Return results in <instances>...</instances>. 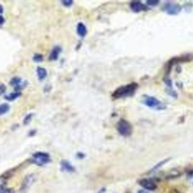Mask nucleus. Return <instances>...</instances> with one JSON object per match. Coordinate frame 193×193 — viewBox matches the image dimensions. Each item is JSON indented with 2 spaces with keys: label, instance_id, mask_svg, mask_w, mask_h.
Instances as JSON below:
<instances>
[{
  "label": "nucleus",
  "instance_id": "4",
  "mask_svg": "<svg viewBox=\"0 0 193 193\" xmlns=\"http://www.w3.org/2000/svg\"><path fill=\"white\" fill-rule=\"evenodd\" d=\"M143 103L147 107L155 108L157 109H162L165 108V106L160 101L154 97L146 96L143 99Z\"/></svg>",
  "mask_w": 193,
  "mask_h": 193
},
{
  "label": "nucleus",
  "instance_id": "6",
  "mask_svg": "<svg viewBox=\"0 0 193 193\" xmlns=\"http://www.w3.org/2000/svg\"><path fill=\"white\" fill-rule=\"evenodd\" d=\"M139 184L141 187H142L145 190L153 191L157 189L156 183L153 180L149 178H143L139 181Z\"/></svg>",
  "mask_w": 193,
  "mask_h": 193
},
{
  "label": "nucleus",
  "instance_id": "23",
  "mask_svg": "<svg viewBox=\"0 0 193 193\" xmlns=\"http://www.w3.org/2000/svg\"><path fill=\"white\" fill-rule=\"evenodd\" d=\"M138 193H149L146 190H141L140 191H138Z\"/></svg>",
  "mask_w": 193,
  "mask_h": 193
},
{
  "label": "nucleus",
  "instance_id": "13",
  "mask_svg": "<svg viewBox=\"0 0 193 193\" xmlns=\"http://www.w3.org/2000/svg\"><path fill=\"white\" fill-rule=\"evenodd\" d=\"M37 73L40 80H43L47 76V71L45 69L41 67H38L37 69Z\"/></svg>",
  "mask_w": 193,
  "mask_h": 193
},
{
  "label": "nucleus",
  "instance_id": "12",
  "mask_svg": "<svg viewBox=\"0 0 193 193\" xmlns=\"http://www.w3.org/2000/svg\"><path fill=\"white\" fill-rule=\"evenodd\" d=\"M61 49L59 47H55L51 51L50 56L49 59L50 60H56L58 58L59 54H60Z\"/></svg>",
  "mask_w": 193,
  "mask_h": 193
},
{
  "label": "nucleus",
  "instance_id": "5",
  "mask_svg": "<svg viewBox=\"0 0 193 193\" xmlns=\"http://www.w3.org/2000/svg\"><path fill=\"white\" fill-rule=\"evenodd\" d=\"M35 181V177L33 174H30L26 176L24 178L23 181L21 185L20 188V192L23 193L26 191L31 186H32V185L34 183Z\"/></svg>",
  "mask_w": 193,
  "mask_h": 193
},
{
  "label": "nucleus",
  "instance_id": "17",
  "mask_svg": "<svg viewBox=\"0 0 193 193\" xmlns=\"http://www.w3.org/2000/svg\"><path fill=\"white\" fill-rule=\"evenodd\" d=\"M33 60L34 61L36 62H41L43 60V56L41 54H35L33 56Z\"/></svg>",
  "mask_w": 193,
  "mask_h": 193
},
{
  "label": "nucleus",
  "instance_id": "14",
  "mask_svg": "<svg viewBox=\"0 0 193 193\" xmlns=\"http://www.w3.org/2000/svg\"><path fill=\"white\" fill-rule=\"evenodd\" d=\"M21 93L19 92H12L10 93L9 95H7L5 96V99L9 101H13L15 100L18 97L20 96Z\"/></svg>",
  "mask_w": 193,
  "mask_h": 193
},
{
  "label": "nucleus",
  "instance_id": "10",
  "mask_svg": "<svg viewBox=\"0 0 193 193\" xmlns=\"http://www.w3.org/2000/svg\"><path fill=\"white\" fill-rule=\"evenodd\" d=\"M60 165L62 167V169L67 172H73L75 171V168L67 160H62L60 162Z\"/></svg>",
  "mask_w": 193,
  "mask_h": 193
},
{
  "label": "nucleus",
  "instance_id": "1",
  "mask_svg": "<svg viewBox=\"0 0 193 193\" xmlns=\"http://www.w3.org/2000/svg\"><path fill=\"white\" fill-rule=\"evenodd\" d=\"M137 87L138 84L136 83H130L125 86L120 87L114 91L113 96L115 99H119L132 96L135 92Z\"/></svg>",
  "mask_w": 193,
  "mask_h": 193
},
{
  "label": "nucleus",
  "instance_id": "11",
  "mask_svg": "<svg viewBox=\"0 0 193 193\" xmlns=\"http://www.w3.org/2000/svg\"><path fill=\"white\" fill-rule=\"evenodd\" d=\"M77 32L81 37H84L87 33V28L83 23L80 22L77 26Z\"/></svg>",
  "mask_w": 193,
  "mask_h": 193
},
{
  "label": "nucleus",
  "instance_id": "20",
  "mask_svg": "<svg viewBox=\"0 0 193 193\" xmlns=\"http://www.w3.org/2000/svg\"><path fill=\"white\" fill-rule=\"evenodd\" d=\"M62 3L66 6H70L72 5V3H73V2L72 1H70V0H66V1H62Z\"/></svg>",
  "mask_w": 193,
  "mask_h": 193
},
{
  "label": "nucleus",
  "instance_id": "9",
  "mask_svg": "<svg viewBox=\"0 0 193 193\" xmlns=\"http://www.w3.org/2000/svg\"><path fill=\"white\" fill-rule=\"evenodd\" d=\"M10 84L15 87V90H18L23 89L24 87L26 86V83L22 84V80L20 77H15L13 78L10 82Z\"/></svg>",
  "mask_w": 193,
  "mask_h": 193
},
{
  "label": "nucleus",
  "instance_id": "21",
  "mask_svg": "<svg viewBox=\"0 0 193 193\" xmlns=\"http://www.w3.org/2000/svg\"><path fill=\"white\" fill-rule=\"evenodd\" d=\"M147 3L148 5H153V6H155V5H157L158 3H159V1H148L147 2Z\"/></svg>",
  "mask_w": 193,
  "mask_h": 193
},
{
  "label": "nucleus",
  "instance_id": "2",
  "mask_svg": "<svg viewBox=\"0 0 193 193\" xmlns=\"http://www.w3.org/2000/svg\"><path fill=\"white\" fill-rule=\"evenodd\" d=\"M117 130L120 135L124 137H129L133 132V127L128 121L121 119L117 123Z\"/></svg>",
  "mask_w": 193,
  "mask_h": 193
},
{
  "label": "nucleus",
  "instance_id": "18",
  "mask_svg": "<svg viewBox=\"0 0 193 193\" xmlns=\"http://www.w3.org/2000/svg\"><path fill=\"white\" fill-rule=\"evenodd\" d=\"M32 117H33V114H28L27 116L26 117L24 118V125H28V124H29V123H30L31 121L32 120Z\"/></svg>",
  "mask_w": 193,
  "mask_h": 193
},
{
  "label": "nucleus",
  "instance_id": "24",
  "mask_svg": "<svg viewBox=\"0 0 193 193\" xmlns=\"http://www.w3.org/2000/svg\"><path fill=\"white\" fill-rule=\"evenodd\" d=\"M3 11V6L1 5H0V14H1L2 13Z\"/></svg>",
  "mask_w": 193,
  "mask_h": 193
},
{
  "label": "nucleus",
  "instance_id": "16",
  "mask_svg": "<svg viewBox=\"0 0 193 193\" xmlns=\"http://www.w3.org/2000/svg\"><path fill=\"white\" fill-rule=\"evenodd\" d=\"M0 193H14V191L11 188H6L0 186Z\"/></svg>",
  "mask_w": 193,
  "mask_h": 193
},
{
  "label": "nucleus",
  "instance_id": "19",
  "mask_svg": "<svg viewBox=\"0 0 193 193\" xmlns=\"http://www.w3.org/2000/svg\"><path fill=\"white\" fill-rule=\"evenodd\" d=\"M6 90V87L2 83H0V96L5 92Z\"/></svg>",
  "mask_w": 193,
  "mask_h": 193
},
{
  "label": "nucleus",
  "instance_id": "22",
  "mask_svg": "<svg viewBox=\"0 0 193 193\" xmlns=\"http://www.w3.org/2000/svg\"><path fill=\"white\" fill-rule=\"evenodd\" d=\"M5 22V18L2 15H0V26H2Z\"/></svg>",
  "mask_w": 193,
  "mask_h": 193
},
{
  "label": "nucleus",
  "instance_id": "3",
  "mask_svg": "<svg viewBox=\"0 0 193 193\" xmlns=\"http://www.w3.org/2000/svg\"><path fill=\"white\" fill-rule=\"evenodd\" d=\"M31 161L39 166H43L50 162V155L44 152H37L33 154Z\"/></svg>",
  "mask_w": 193,
  "mask_h": 193
},
{
  "label": "nucleus",
  "instance_id": "8",
  "mask_svg": "<svg viewBox=\"0 0 193 193\" xmlns=\"http://www.w3.org/2000/svg\"><path fill=\"white\" fill-rule=\"evenodd\" d=\"M130 9L133 10L134 12L138 13L142 11H145L147 9V7L143 3H141L138 1L132 2L130 4Z\"/></svg>",
  "mask_w": 193,
  "mask_h": 193
},
{
  "label": "nucleus",
  "instance_id": "7",
  "mask_svg": "<svg viewBox=\"0 0 193 193\" xmlns=\"http://www.w3.org/2000/svg\"><path fill=\"white\" fill-rule=\"evenodd\" d=\"M165 10L167 13L172 15H175L181 11V7L175 3H168L165 6Z\"/></svg>",
  "mask_w": 193,
  "mask_h": 193
},
{
  "label": "nucleus",
  "instance_id": "15",
  "mask_svg": "<svg viewBox=\"0 0 193 193\" xmlns=\"http://www.w3.org/2000/svg\"><path fill=\"white\" fill-rule=\"evenodd\" d=\"M10 109V106L7 103L2 104L0 105V116L6 113Z\"/></svg>",
  "mask_w": 193,
  "mask_h": 193
}]
</instances>
